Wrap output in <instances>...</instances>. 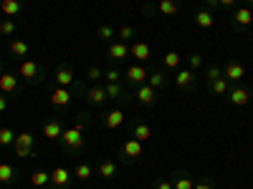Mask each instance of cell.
Here are the masks:
<instances>
[{
    "label": "cell",
    "instance_id": "ba28073f",
    "mask_svg": "<svg viewBox=\"0 0 253 189\" xmlns=\"http://www.w3.org/2000/svg\"><path fill=\"white\" fill-rule=\"evenodd\" d=\"M61 134H63V126H61V121H58L56 116H51V119L43 121V136H46L48 141H58Z\"/></svg>",
    "mask_w": 253,
    "mask_h": 189
},
{
    "label": "cell",
    "instance_id": "ffe728a7",
    "mask_svg": "<svg viewBox=\"0 0 253 189\" xmlns=\"http://www.w3.org/2000/svg\"><path fill=\"white\" fill-rule=\"evenodd\" d=\"M117 169H119L117 161H114V159H107V161L99 164V177H101V179H114V177H117Z\"/></svg>",
    "mask_w": 253,
    "mask_h": 189
},
{
    "label": "cell",
    "instance_id": "4dcf8cb0",
    "mask_svg": "<svg viewBox=\"0 0 253 189\" xmlns=\"http://www.w3.org/2000/svg\"><path fill=\"white\" fill-rule=\"evenodd\" d=\"M147 83H150V86L157 91V89H162L165 83H167V78H165V73H162V71H152V73H150V78H147Z\"/></svg>",
    "mask_w": 253,
    "mask_h": 189
},
{
    "label": "cell",
    "instance_id": "f35d334b",
    "mask_svg": "<svg viewBox=\"0 0 253 189\" xmlns=\"http://www.w3.org/2000/svg\"><path fill=\"white\" fill-rule=\"evenodd\" d=\"M104 76H107V83H119L124 73H119L117 68H109V71H104Z\"/></svg>",
    "mask_w": 253,
    "mask_h": 189
},
{
    "label": "cell",
    "instance_id": "7dc6e473",
    "mask_svg": "<svg viewBox=\"0 0 253 189\" xmlns=\"http://www.w3.org/2000/svg\"><path fill=\"white\" fill-rule=\"evenodd\" d=\"M195 189H213V187H210L208 182H198V184H195Z\"/></svg>",
    "mask_w": 253,
    "mask_h": 189
},
{
    "label": "cell",
    "instance_id": "1f68e13d",
    "mask_svg": "<svg viewBox=\"0 0 253 189\" xmlns=\"http://www.w3.org/2000/svg\"><path fill=\"white\" fill-rule=\"evenodd\" d=\"M15 31H18V26H15L13 18H3V20H0V35H13Z\"/></svg>",
    "mask_w": 253,
    "mask_h": 189
},
{
    "label": "cell",
    "instance_id": "484cf974",
    "mask_svg": "<svg viewBox=\"0 0 253 189\" xmlns=\"http://www.w3.org/2000/svg\"><path fill=\"white\" fill-rule=\"evenodd\" d=\"M210 91H213L215 96L228 94V91H230V81H228V78H223V76H220V78H215L213 83H210Z\"/></svg>",
    "mask_w": 253,
    "mask_h": 189
},
{
    "label": "cell",
    "instance_id": "7a4b0ae2",
    "mask_svg": "<svg viewBox=\"0 0 253 189\" xmlns=\"http://www.w3.org/2000/svg\"><path fill=\"white\" fill-rule=\"evenodd\" d=\"M18 73L20 76H23L26 81H31V83H38L41 78H43V73H41V66H38V63L36 61H23V63H20V68H18Z\"/></svg>",
    "mask_w": 253,
    "mask_h": 189
},
{
    "label": "cell",
    "instance_id": "cb8c5ba5",
    "mask_svg": "<svg viewBox=\"0 0 253 189\" xmlns=\"http://www.w3.org/2000/svg\"><path fill=\"white\" fill-rule=\"evenodd\" d=\"M31 184H33L36 189L48 187V184H51V172H33V174H31Z\"/></svg>",
    "mask_w": 253,
    "mask_h": 189
},
{
    "label": "cell",
    "instance_id": "7402d4cb",
    "mask_svg": "<svg viewBox=\"0 0 253 189\" xmlns=\"http://www.w3.org/2000/svg\"><path fill=\"white\" fill-rule=\"evenodd\" d=\"M195 23H198V28H213L215 15L210 13L208 8H205V10H198V13H195Z\"/></svg>",
    "mask_w": 253,
    "mask_h": 189
},
{
    "label": "cell",
    "instance_id": "44dd1931",
    "mask_svg": "<svg viewBox=\"0 0 253 189\" xmlns=\"http://www.w3.org/2000/svg\"><path fill=\"white\" fill-rule=\"evenodd\" d=\"M172 187L175 189H195V182H193V177H190L187 172H177L175 179H172Z\"/></svg>",
    "mask_w": 253,
    "mask_h": 189
},
{
    "label": "cell",
    "instance_id": "bcb514c9",
    "mask_svg": "<svg viewBox=\"0 0 253 189\" xmlns=\"http://www.w3.org/2000/svg\"><path fill=\"white\" fill-rule=\"evenodd\" d=\"M236 0H220V8H233Z\"/></svg>",
    "mask_w": 253,
    "mask_h": 189
},
{
    "label": "cell",
    "instance_id": "5bb4252c",
    "mask_svg": "<svg viewBox=\"0 0 253 189\" xmlns=\"http://www.w3.org/2000/svg\"><path fill=\"white\" fill-rule=\"evenodd\" d=\"M175 86L177 89H193L195 86V73L190 71V68H182L175 73Z\"/></svg>",
    "mask_w": 253,
    "mask_h": 189
},
{
    "label": "cell",
    "instance_id": "ac0fdd59",
    "mask_svg": "<svg viewBox=\"0 0 253 189\" xmlns=\"http://www.w3.org/2000/svg\"><path fill=\"white\" fill-rule=\"evenodd\" d=\"M53 81H56V86L69 89L71 83H74V71H71V68H66V66H61V68H56V73H53Z\"/></svg>",
    "mask_w": 253,
    "mask_h": 189
},
{
    "label": "cell",
    "instance_id": "74e56055",
    "mask_svg": "<svg viewBox=\"0 0 253 189\" xmlns=\"http://www.w3.org/2000/svg\"><path fill=\"white\" fill-rule=\"evenodd\" d=\"M86 78H89V81H99V78H104V71H101L99 66H89V68H86Z\"/></svg>",
    "mask_w": 253,
    "mask_h": 189
},
{
    "label": "cell",
    "instance_id": "30bf717a",
    "mask_svg": "<svg viewBox=\"0 0 253 189\" xmlns=\"http://www.w3.org/2000/svg\"><path fill=\"white\" fill-rule=\"evenodd\" d=\"M51 103H53L56 109L69 106V103H71V91H69V89H63V86H56V89L51 91Z\"/></svg>",
    "mask_w": 253,
    "mask_h": 189
},
{
    "label": "cell",
    "instance_id": "f546056e",
    "mask_svg": "<svg viewBox=\"0 0 253 189\" xmlns=\"http://www.w3.org/2000/svg\"><path fill=\"white\" fill-rule=\"evenodd\" d=\"M104 89H107V98L109 101H117V98L124 96V86H122V83H107Z\"/></svg>",
    "mask_w": 253,
    "mask_h": 189
},
{
    "label": "cell",
    "instance_id": "ee69618b",
    "mask_svg": "<svg viewBox=\"0 0 253 189\" xmlns=\"http://www.w3.org/2000/svg\"><path fill=\"white\" fill-rule=\"evenodd\" d=\"M205 5H208V10L213 13L215 8H220V0H205Z\"/></svg>",
    "mask_w": 253,
    "mask_h": 189
},
{
    "label": "cell",
    "instance_id": "d6a6232c",
    "mask_svg": "<svg viewBox=\"0 0 253 189\" xmlns=\"http://www.w3.org/2000/svg\"><path fill=\"white\" fill-rule=\"evenodd\" d=\"M13 179H15V169H13V166L10 164H0V182L10 184Z\"/></svg>",
    "mask_w": 253,
    "mask_h": 189
},
{
    "label": "cell",
    "instance_id": "d590c367",
    "mask_svg": "<svg viewBox=\"0 0 253 189\" xmlns=\"http://www.w3.org/2000/svg\"><path fill=\"white\" fill-rule=\"evenodd\" d=\"M15 141V134L10 129H0V146H13Z\"/></svg>",
    "mask_w": 253,
    "mask_h": 189
},
{
    "label": "cell",
    "instance_id": "83f0119b",
    "mask_svg": "<svg viewBox=\"0 0 253 189\" xmlns=\"http://www.w3.org/2000/svg\"><path fill=\"white\" fill-rule=\"evenodd\" d=\"M28 51H31V46L26 43V40H20V38L10 40V53L13 56H28Z\"/></svg>",
    "mask_w": 253,
    "mask_h": 189
},
{
    "label": "cell",
    "instance_id": "277c9868",
    "mask_svg": "<svg viewBox=\"0 0 253 189\" xmlns=\"http://www.w3.org/2000/svg\"><path fill=\"white\" fill-rule=\"evenodd\" d=\"M122 157H124V161H126V159L137 161V159L142 157V141H137L134 136H129V139L122 144Z\"/></svg>",
    "mask_w": 253,
    "mask_h": 189
},
{
    "label": "cell",
    "instance_id": "7bdbcfd3",
    "mask_svg": "<svg viewBox=\"0 0 253 189\" xmlns=\"http://www.w3.org/2000/svg\"><path fill=\"white\" fill-rule=\"evenodd\" d=\"M155 189H175V187H172L170 179H157V182H155Z\"/></svg>",
    "mask_w": 253,
    "mask_h": 189
},
{
    "label": "cell",
    "instance_id": "c3c4849f",
    "mask_svg": "<svg viewBox=\"0 0 253 189\" xmlns=\"http://www.w3.org/2000/svg\"><path fill=\"white\" fill-rule=\"evenodd\" d=\"M0 73H3V61H0Z\"/></svg>",
    "mask_w": 253,
    "mask_h": 189
},
{
    "label": "cell",
    "instance_id": "8fae6325",
    "mask_svg": "<svg viewBox=\"0 0 253 189\" xmlns=\"http://www.w3.org/2000/svg\"><path fill=\"white\" fill-rule=\"evenodd\" d=\"M13 91H18V76L10 73V71H3V73H0V94L8 96Z\"/></svg>",
    "mask_w": 253,
    "mask_h": 189
},
{
    "label": "cell",
    "instance_id": "e0dca14e",
    "mask_svg": "<svg viewBox=\"0 0 253 189\" xmlns=\"http://www.w3.org/2000/svg\"><path fill=\"white\" fill-rule=\"evenodd\" d=\"M0 10L5 18H15L23 10V0H0Z\"/></svg>",
    "mask_w": 253,
    "mask_h": 189
},
{
    "label": "cell",
    "instance_id": "e575fe53",
    "mask_svg": "<svg viewBox=\"0 0 253 189\" xmlns=\"http://www.w3.org/2000/svg\"><path fill=\"white\" fill-rule=\"evenodd\" d=\"M180 61H182V56H180V53H175V51H170V53H167V56L162 58V63H165L167 68H177V66H180Z\"/></svg>",
    "mask_w": 253,
    "mask_h": 189
},
{
    "label": "cell",
    "instance_id": "ab89813d",
    "mask_svg": "<svg viewBox=\"0 0 253 189\" xmlns=\"http://www.w3.org/2000/svg\"><path fill=\"white\" fill-rule=\"evenodd\" d=\"M13 152H15V157H20V159L36 157V152H33V149H26V146H13Z\"/></svg>",
    "mask_w": 253,
    "mask_h": 189
},
{
    "label": "cell",
    "instance_id": "8d00e7d4",
    "mask_svg": "<svg viewBox=\"0 0 253 189\" xmlns=\"http://www.w3.org/2000/svg\"><path fill=\"white\" fill-rule=\"evenodd\" d=\"M132 35H134V28H132V26H122V28L117 31V38L122 40V43H126V40H129Z\"/></svg>",
    "mask_w": 253,
    "mask_h": 189
},
{
    "label": "cell",
    "instance_id": "9c48e42d",
    "mask_svg": "<svg viewBox=\"0 0 253 189\" xmlns=\"http://www.w3.org/2000/svg\"><path fill=\"white\" fill-rule=\"evenodd\" d=\"M228 101L233 103V106H248L251 91H248L246 86H236V89H230V91H228Z\"/></svg>",
    "mask_w": 253,
    "mask_h": 189
},
{
    "label": "cell",
    "instance_id": "603a6c76",
    "mask_svg": "<svg viewBox=\"0 0 253 189\" xmlns=\"http://www.w3.org/2000/svg\"><path fill=\"white\" fill-rule=\"evenodd\" d=\"M180 5H177V0H160L157 3V13L160 15H177Z\"/></svg>",
    "mask_w": 253,
    "mask_h": 189
},
{
    "label": "cell",
    "instance_id": "836d02e7",
    "mask_svg": "<svg viewBox=\"0 0 253 189\" xmlns=\"http://www.w3.org/2000/svg\"><path fill=\"white\" fill-rule=\"evenodd\" d=\"M96 35H99V40H104V43H107V40L117 38V31H114L112 26H99V28H96Z\"/></svg>",
    "mask_w": 253,
    "mask_h": 189
},
{
    "label": "cell",
    "instance_id": "52a82bcc",
    "mask_svg": "<svg viewBox=\"0 0 253 189\" xmlns=\"http://www.w3.org/2000/svg\"><path fill=\"white\" fill-rule=\"evenodd\" d=\"M243 76H246V66H243V63H238V61H228V63H225L223 78H228L230 83H236V81H241Z\"/></svg>",
    "mask_w": 253,
    "mask_h": 189
},
{
    "label": "cell",
    "instance_id": "7c38bea8",
    "mask_svg": "<svg viewBox=\"0 0 253 189\" xmlns=\"http://www.w3.org/2000/svg\"><path fill=\"white\" fill-rule=\"evenodd\" d=\"M86 103H91V106H101L104 101H109L107 98V89L104 86H91V89H86Z\"/></svg>",
    "mask_w": 253,
    "mask_h": 189
},
{
    "label": "cell",
    "instance_id": "4fadbf2b",
    "mask_svg": "<svg viewBox=\"0 0 253 189\" xmlns=\"http://www.w3.org/2000/svg\"><path fill=\"white\" fill-rule=\"evenodd\" d=\"M126 121V116H124V111L122 109H112L107 116H104V126H107L109 131H114V129H119V126Z\"/></svg>",
    "mask_w": 253,
    "mask_h": 189
},
{
    "label": "cell",
    "instance_id": "60d3db41",
    "mask_svg": "<svg viewBox=\"0 0 253 189\" xmlns=\"http://www.w3.org/2000/svg\"><path fill=\"white\" fill-rule=\"evenodd\" d=\"M187 61H190V68H193V71L203 68V56H200V53H193V56H190Z\"/></svg>",
    "mask_w": 253,
    "mask_h": 189
},
{
    "label": "cell",
    "instance_id": "9a60e30c",
    "mask_svg": "<svg viewBox=\"0 0 253 189\" xmlns=\"http://www.w3.org/2000/svg\"><path fill=\"white\" fill-rule=\"evenodd\" d=\"M129 56H132V58H137V61H150L152 48L147 46L144 40H137V43H132V46H129Z\"/></svg>",
    "mask_w": 253,
    "mask_h": 189
},
{
    "label": "cell",
    "instance_id": "f6af8a7d",
    "mask_svg": "<svg viewBox=\"0 0 253 189\" xmlns=\"http://www.w3.org/2000/svg\"><path fill=\"white\" fill-rule=\"evenodd\" d=\"M5 111H8V98L0 96V114H5Z\"/></svg>",
    "mask_w": 253,
    "mask_h": 189
},
{
    "label": "cell",
    "instance_id": "3957f363",
    "mask_svg": "<svg viewBox=\"0 0 253 189\" xmlns=\"http://www.w3.org/2000/svg\"><path fill=\"white\" fill-rule=\"evenodd\" d=\"M124 78H126V83L129 86H142V83H147V78H150V73H147V68L144 66H129L124 71Z\"/></svg>",
    "mask_w": 253,
    "mask_h": 189
},
{
    "label": "cell",
    "instance_id": "d4e9b609",
    "mask_svg": "<svg viewBox=\"0 0 253 189\" xmlns=\"http://www.w3.org/2000/svg\"><path fill=\"white\" fill-rule=\"evenodd\" d=\"M132 136H134L137 141H142V144H144L147 139L152 136V129H150V126H147V124H142V121H139V124H134V129H132Z\"/></svg>",
    "mask_w": 253,
    "mask_h": 189
},
{
    "label": "cell",
    "instance_id": "2e32d148",
    "mask_svg": "<svg viewBox=\"0 0 253 189\" xmlns=\"http://www.w3.org/2000/svg\"><path fill=\"white\" fill-rule=\"evenodd\" d=\"M233 23H236V28H248L251 23H253V10L246 5V8H238L236 13H233Z\"/></svg>",
    "mask_w": 253,
    "mask_h": 189
},
{
    "label": "cell",
    "instance_id": "b9f144b4",
    "mask_svg": "<svg viewBox=\"0 0 253 189\" xmlns=\"http://www.w3.org/2000/svg\"><path fill=\"white\" fill-rule=\"evenodd\" d=\"M220 76H223V68H220V66H210V68H208V81H210V83H213L215 78H220Z\"/></svg>",
    "mask_w": 253,
    "mask_h": 189
},
{
    "label": "cell",
    "instance_id": "8992f818",
    "mask_svg": "<svg viewBox=\"0 0 253 189\" xmlns=\"http://www.w3.org/2000/svg\"><path fill=\"white\" fill-rule=\"evenodd\" d=\"M134 98H137V103H142V106H152L155 98H157V91L150 86V83H142V86H137V91H134Z\"/></svg>",
    "mask_w": 253,
    "mask_h": 189
},
{
    "label": "cell",
    "instance_id": "4316f807",
    "mask_svg": "<svg viewBox=\"0 0 253 189\" xmlns=\"http://www.w3.org/2000/svg\"><path fill=\"white\" fill-rule=\"evenodd\" d=\"M33 144H36V136L31 131L15 134V141H13V146H26V149H33Z\"/></svg>",
    "mask_w": 253,
    "mask_h": 189
},
{
    "label": "cell",
    "instance_id": "d6986e66",
    "mask_svg": "<svg viewBox=\"0 0 253 189\" xmlns=\"http://www.w3.org/2000/svg\"><path fill=\"white\" fill-rule=\"evenodd\" d=\"M107 56H109L112 61H124L126 56H129V46L122 43V40H117V43H112V46L107 48Z\"/></svg>",
    "mask_w": 253,
    "mask_h": 189
},
{
    "label": "cell",
    "instance_id": "5b68a950",
    "mask_svg": "<svg viewBox=\"0 0 253 189\" xmlns=\"http://www.w3.org/2000/svg\"><path fill=\"white\" fill-rule=\"evenodd\" d=\"M69 184H71V172L66 166H56L51 172V187L53 189H69Z\"/></svg>",
    "mask_w": 253,
    "mask_h": 189
},
{
    "label": "cell",
    "instance_id": "681fc988",
    "mask_svg": "<svg viewBox=\"0 0 253 189\" xmlns=\"http://www.w3.org/2000/svg\"><path fill=\"white\" fill-rule=\"evenodd\" d=\"M246 3H248V5H253V0H246Z\"/></svg>",
    "mask_w": 253,
    "mask_h": 189
},
{
    "label": "cell",
    "instance_id": "f1b7e54d",
    "mask_svg": "<svg viewBox=\"0 0 253 189\" xmlns=\"http://www.w3.org/2000/svg\"><path fill=\"white\" fill-rule=\"evenodd\" d=\"M74 177L81 179V182H89V179H91V166H89V164H84V161L76 164V166H74Z\"/></svg>",
    "mask_w": 253,
    "mask_h": 189
},
{
    "label": "cell",
    "instance_id": "6da1fadb",
    "mask_svg": "<svg viewBox=\"0 0 253 189\" xmlns=\"http://www.w3.org/2000/svg\"><path fill=\"white\" fill-rule=\"evenodd\" d=\"M58 141L63 144V149H66V152H81L84 149V131H79L76 126L63 129V134H61Z\"/></svg>",
    "mask_w": 253,
    "mask_h": 189
}]
</instances>
